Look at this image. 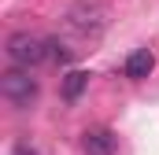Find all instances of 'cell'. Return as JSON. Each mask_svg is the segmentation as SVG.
Listing matches in <instances>:
<instances>
[{"mask_svg":"<svg viewBox=\"0 0 159 155\" xmlns=\"http://www.w3.org/2000/svg\"><path fill=\"white\" fill-rule=\"evenodd\" d=\"M0 92H4L7 104H15V107H30V104L37 100V78H30L26 67H11V70L0 74Z\"/></svg>","mask_w":159,"mask_h":155,"instance_id":"6da1fadb","label":"cell"},{"mask_svg":"<svg viewBox=\"0 0 159 155\" xmlns=\"http://www.w3.org/2000/svg\"><path fill=\"white\" fill-rule=\"evenodd\" d=\"M7 59L15 63V67H37L48 59V41L34 37V33H26V30H19V33H11L7 37Z\"/></svg>","mask_w":159,"mask_h":155,"instance_id":"7a4b0ae2","label":"cell"},{"mask_svg":"<svg viewBox=\"0 0 159 155\" xmlns=\"http://www.w3.org/2000/svg\"><path fill=\"white\" fill-rule=\"evenodd\" d=\"M81 152L85 155H115L119 152V137L111 133V129H85L81 133Z\"/></svg>","mask_w":159,"mask_h":155,"instance_id":"3957f363","label":"cell"},{"mask_svg":"<svg viewBox=\"0 0 159 155\" xmlns=\"http://www.w3.org/2000/svg\"><path fill=\"white\" fill-rule=\"evenodd\" d=\"M156 70V55L148 52V48H137V52H129L126 55V63H122V74L129 78V81H141V78H148Z\"/></svg>","mask_w":159,"mask_h":155,"instance_id":"277c9868","label":"cell"},{"mask_svg":"<svg viewBox=\"0 0 159 155\" xmlns=\"http://www.w3.org/2000/svg\"><path fill=\"white\" fill-rule=\"evenodd\" d=\"M85 89H89V70H70V74L63 78V89H59V92H63L67 104H74Z\"/></svg>","mask_w":159,"mask_h":155,"instance_id":"5b68a950","label":"cell"},{"mask_svg":"<svg viewBox=\"0 0 159 155\" xmlns=\"http://www.w3.org/2000/svg\"><path fill=\"white\" fill-rule=\"evenodd\" d=\"M48 59H52V63H59V67H67V63H70V52H67V44H59V41H48Z\"/></svg>","mask_w":159,"mask_h":155,"instance_id":"8992f818","label":"cell"},{"mask_svg":"<svg viewBox=\"0 0 159 155\" xmlns=\"http://www.w3.org/2000/svg\"><path fill=\"white\" fill-rule=\"evenodd\" d=\"M15 155H37V152H34V148H26V144H19V148H15Z\"/></svg>","mask_w":159,"mask_h":155,"instance_id":"52a82bcc","label":"cell"}]
</instances>
